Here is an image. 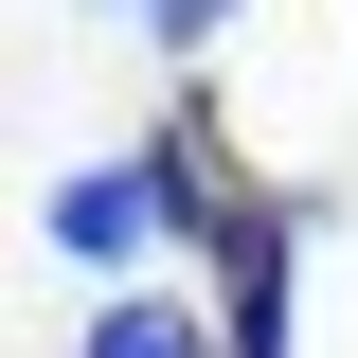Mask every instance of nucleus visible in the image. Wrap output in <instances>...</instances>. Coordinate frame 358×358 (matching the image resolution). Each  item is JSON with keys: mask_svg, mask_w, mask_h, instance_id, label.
Returning <instances> with one entry per match:
<instances>
[]
</instances>
